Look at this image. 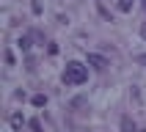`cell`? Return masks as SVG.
I'll use <instances>...</instances> for the list:
<instances>
[{
  "mask_svg": "<svg viewBox=\"0 0 146 132\" xmlns=\"http://www.w3.org/2000/svg\"><path fill=\"white\" fill-rule=\"evenodd\" d=\"M86 80H88V69L83 63H77V61H69L64 69V82L66 85H83Z\"/></svg>",
  "mask_w": 146,
  "mask_h": 132,
  "instance_id": "obj_1",
  "label": "cell"
},
{
  "mask_svg": "<svg viewBox=\"0 0 146 132\" xmlns=\"http://www.w3.org/2000/svg\"><path fill=\"white\" fill-rule=\"evenodd\" d=\"M88 66H94V69H105L108 61L102 55H94V52H88Z\"/></svg>",
  "mask_w": 146,
  "mask_h": 132,
  "instance_id": "obj_2",
  "label": "cell"
},
{
  "mask_svg": "<svg viewBox=\"0 0 146 132\" xmlns=\"http://www.w3.org/2000/svg\"><path fill=\"white\" fill-rule=\"evenodd\" d=\"M22 124H25V118H22L19 113H14V116H11V127H14V129H22Z\"/></svg>",
  "mask_w": 146,
  "mask_h": 132,
  "instance_id": "obj_3",
  "label": "cell"
},
{
  "mask_svg": "<svg viewBox=\"0 0 146 132\" xmlns=\"http://www.w3.org/2000/svg\"><path fill=\"white\" fill-rule=\"evenodd\" d=\"M119 11H132V0H116Z\"/></svg>",
  "mask_w": 146,
  "mask_h": 132,
  "instance_id": "obj_4",
  "label": "cell"
},
{
  "mask_svg": "<svg viewBox=\"0 0 146 132\" xmlns=\"http://www.w3.org/2000/svg\"><path fill=\"white\" fill-rule=\"evenodd\" d=\"M31 102H33L36 107H44V105H47V96H44V94H36V96H33Z\"/></svg>",
  "mask_w": 146,
  "mask_h": 132,
  "instance_id": "obj_5",
  "label": "cell"
},
{
  "mask_svg": "<svg viewBox=\"0 0 146 132\" xmlns=\"http://www.w3.org/2000/svg\"><path fill=\"white\" fill-rule=\"evenodd\" d=\"M19 50H22V52H28V50H31V39H28V36H22V39H19Z\"/></svg>",
  "mask_w": 146,
  "mask_h": 132,
  "instance_id": "obj_6",
  "label": "cell"
},
{
  "mask_svg": "<svg viewBox=\"0 0 146 132\" xmlns=\"http://www.w3.org/2000/svg\"><path fill=\"white\" fill-rule=\"evenodd\" d=\"M121 132H135V127H132L130 118H124V121H121Z\"/></svg>",
  "mask_w": 146,
  "mask_h": 132,
  "instance_id": "obj_7",
  "label": "cell"
},
{
  "mask_svg": "<svg viewBox=\"0 0 146 132\" xmlns=\"http://www.w3.org/2000/svg\"><path fill=\"white\" fill-rule=\"evenodd\" d=\"M135 61H138L141 66H146V55H135Z\"/></svg>",
  "mask_w": 146,
  "mask_h": 132,
  "instance_id": "obj_8",
  "label": "cell"
},
{
  "mask_svg": "<svg viewBox=\"0 0 146 132\" xmlns=\"http://www.w3.org/2000/svg\"><path fill=\"white\" fill-rule=\"evenodd\" d=\"M143 8H146V0H143Z\"/></svg>",
  "mask_w": 146,
  "mask_h": 132,
  "instance_id": "obj_9",
  "label": "cell"
}]
</instances>
